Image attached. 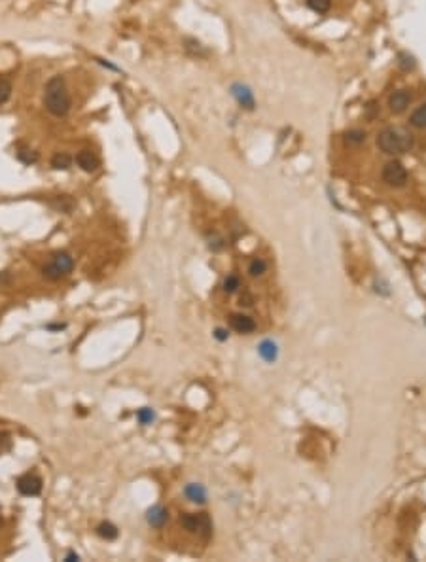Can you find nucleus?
I'll list each match as a JSON object with an SVG mask.
<instances>
[{
    "label": "nucleus",
    "mask_w": 426,
    "mask_h": 562,
    "mask_svg": "<svg viewBox=\"0 0 426 562\" xmlns=\"http://www.w3.org/2000/svg\"><path fill=\"white\" fill-rule=\"evenodd\" d=\"M44 104L57 118H63V116L68 114V110H70V95L67 91V83H65V80L61 76H54L46 83Z\"/></svg>",
    "instance_id": "nucleus-1"
},
{
    "label": "nucleus",
    "mask_w": 426,
    "mask_h": 562,
    "mask_svg": "<svg viewBox=\"0 0 426 562\" xmlns=\"http://www.w3.org/2000/svg\"><path fill=\"white\" fill-rule=\"evenodd\" d=\"M413 144H415V140H413L411 134L398 127H386L377 134V146L386 155L406 154L413 148Z\"/></svg>",
    "instance_id": "nucleus-2"
},
{
    "label": "nucleus",
    "mask_w": 426,
    "mask_h": 562,
    "mask_svg": "<svg viewBox=\"0 0 426 562\" xmlns=\"http://www.w3.org/2000/svg\"><path fill=\"white\" fill-rule=\"evenodd\" d=\"M72 269H74L72 256L68 254V252H57V254L51 256L49 263L44 265L42 273H44V276L49 278V280H59V278H63V276H67V274L72 273Z\"/></svg>",
    "instance_id": "nucleus-3"
},
{
    "label": "nucleus",
    "mask_w": 426,
    "mask_h": 562,
    "mask_svg": "<svg viewBox=\"0 0 426 562\" xmlns=\"http://www.w3.org/2000/svg\"><path fill=\"white\" fill-rule=\"evenodd\" d=\"M180 522L184 528L201 536L203 540H208L212 534V522L206 513H188V515L180 517Z\"/></svg>",
    "instance_id": "nucleus-4"
},
{
    "label": "nucleus",
    "mask_w": 426,
    "mask_h": 562,
    "mask_svg": "<svg viewBox=\"0 0 426 562\" xmlns=\"http://www.w3.org/2000/svg\"><path fill=\"white\" fill-rule=\"evenodd\" d=\"M383 180L392 187H404L407 182V171L400 161H390L383 168Z\"/></svg>",
    "instance_id": "nucleus-5"
},
{
    "label": "nucleus",
    "mask_w": 426,
    "mask_h": 562,
    "mask_svg": "<svg viewBox=\"0 0 426 562\" xmlns=\"http://www.w3.org/2000/svg\"><path fill=\"white\" fill-rule=\"evenodd\" d=\"M17 490L23 496H38L42 492V479L36 473H25L17 479Z\"/></svg>",
    "instance_id": "nucleus-6"
},
{
    "label": "nucleus",
    "mask_w": 426,
    "mask_h": 562,
    "mask_svg": "<svg viewBox=\"0 0 426 562\" xmlns=\"http://www.w3.org/2000/svg\"><path fill=\"white\" fill-rule=\"evenodd\" d=\"M231 95H233L235 101L239 102L243 108H247V110H254L256 101H254L252 91H250L247 86H243V83H233V86H231Z\"/></svg>",
    "instance_id": "nucleus-7"
},
{
    "label": "nucleus",
    "mask_w": 426,
    "mask_h": 562,
    "mask_svg": "<svg viewBox=\"0 0 426 562\" xmlns=\"http://www.w3.org/2000/svg\"><path fill=\"white\" fill-rule=\"evenodd\" d=\"M409 102H411V93L407 89H398L388 97V106L394 114H402L409 106Z\"/></svg>",
    "instance_id": "nucleus-8"
},
{
    "label": "nucleus",
    "mask_w": 426,
    "mask_h": 562,
    "mask_svg": "<svg viewBox=\"0 0 426 562\" xmlns=\"http://www.w3.org/2000/svg\"><path fill=\"white\" fill-rule=\"evenodd\" d=\"M76 163H78V167H80L82 171H86V173H95L100 165L99 157H97L93 152H89V150L78 152V154H76Z\"/></svg>",
    "instance_id": "nucleus-9"
},
{
    "label": "nucleus",
    "mask_w": 426,
    "mask_h": 562,
    "mask_svg": "<svg viewBox=\"0 0 426 562\" xmlns=\"http://www.w3.org/2000/svg\"><path fill=\"white\" fill-rule=\"evenodd\" d=\"M229 324H231V328H233L235 331H239V333H250V331L256 329V322L247 315H231Z\"/></svg>",
    "instance_id": "nucleus-10"
},
{
    "label": "nucleus",
    "mask_w": 426,
    "mask_h": 562,
    "mask_svg": "<svg viewBox=\"0 0 426 562\" xmlns=\"http://www.w3.org/2000/svg\"><path fill=\"white\" fill-rule=\"evenodd\" d=\"M146 519H148V524H150V526L161 528V526L167 522V519H169V513H167V509L163 508V505H153L152 509H148Z\"/></svg>",
    "instance_id": "nucleus-11"
},
{
    "label": "nucleus",
    "mask_w": 426,
    "mask_h": 562,
    "mask_svg": "<svg viewBox=\"0 0 426 562\" xmlns=\"http://www.w3.org/2000/svg\"><path fill=\"white\" fill-rule=\"evenodd\" d=\"M49 207L55 208L57 212L70 214L74 210V207H76V203H74V199L70 195H57V197H54V199L49 201Z\"/></svg>",
    "instance_id": "nucleus-12"
},
{
    "label": "nucleus",
    "mask_w": 426,
    "mask_h": 562,
    "mask_svg": "<svg viewBox=\"0 0 426 562\" xmlns=\"http://www.w3.org/2000/svg\"><path fill=\"white\" fill-rule=\"evenodd\" d=\"M184 494L190 502L195 503H205L206 500V490L203 485H197V483H190L186 489H184Z\"/></svg>",
    "instance_id": "nucleus-13"
},
{
    "label": "nucleus",
    "mask_w": 426,
    "mask_h": 562,
    "mask_svg": "<svg viewBox=\"0 0 426 562\" xmlns=\"http://www.w3.org/2000/svg\"><path fill=\"white\" fill-rule=\"evenodd\" d=\"M51 167L55 171H68V168L72 167V157L65 154V152H59V154H55L51 157Z\"/></svg>",
    "instance_id": "nucleus-14"
},
{
    "label": "nucleus",
    "mask_w": 426,
    "mask_h": 562,
    "mask_svg": "<svg viewBox=\"0 0 426 562\" xmlns=\"http://www.w3.org/2000/svg\"><path fill=\"white\" fill-rule=\"evenodd\" d=\"M409 123L417 129H426V104H420L409 118Z\"/></svg>",
    "instance_id": "nucleus-15"
},
{
    "label": "nucleus",
    "mask_w": 426,
    "mask_h": 562,
    "mask_svg": "<svg viewBox=\"0 0 426 562\" xmlns=\"http://www.w3.org/2000/svg\"><path fill=\"white\" fill-rule=\"evenodd\" d=\"M97 534H99L102 540H116L120 532H118V528L114 526L112 522L107 521V522H100L99 526H97Z\"/></svg>",
    "instance_id": "nucleus-16"
},
{
    "label": "nucleus",
    "mask_w": 426,
    "mask_h": 562,
    "mask_svg": "<svg viewBox=\"0 0 426 562\" xmlns=\"http://www.w3.org/2000/svg\"><path fill=\"white\" fill-rule=\"evenodd\" d=\"M260 354L263 360L275 361L277 360V345L273 341H263L260 345Z\"/></svg>",
    "instance_id": "nucleus-17"
},
{
    "label": "nucleus",
    "mask_w": 426,
    "mask_h": 562,
    "mask_svg": "<svg viewBox=\"0 0 426 562\" xmlns=\"http://www.w3.org/2000/svg\"><path fill=\"white\" fill-rule=\"evenodd\" d=\"M366 140V133L360 131V129H353V131H347L345 134V142L349 146H358L362 142Z\"/></svg>",
    "instance_id": "nucleus-18"
},
{
    "label": "nucleus",
    "mask_w": 426,
    "mask_h": 562,
    "mask_svg": "<svg viewBox=\"0 0 426 562\" xmlns=\"http://www.w3.org/2000/svg\"><path fill=\"white\" fill-rule=\"evenodd\" d=\"M398 65H400V68H402V70H406V72H409V70H413V68L417 67L415 57L409 55L407 51H400L398 53Z\"/></svg>",
    "instance_id": "nucleus-19"
},
{
    "label": "nucleus",
    "mask_w": 426,
    "mask_h": 562,
    "mask_svg": "<svg viewBox=\"0 0 426 562\" xmlns=\"http://www.w3.org/2000/svg\"><path fill=\"white\" fill-rule=\"evenodd\" d=\"M17 159L21 163H25V165H33V163L38 161V154L34 150H29V148H21L19 152H17Z\"/></svg>",
    "instance_id": "nucleus-20"
},
{
    "label": "nucleus",
    "mask_w": 426,
    "mask_h": 562,
    "mask_svg": "<svg viewBox=\"0 0 426 562\" xmlns=\"http://www.w3.org/2000/svg\"><path fill=\"white\" fill-rule=\"evenodd\" d=\"M307 4L311 10H314L316 14H326L330 6H332V0H307Z\"/></svg>",
    "instance_id": "nucleus-21"
},
{
    "label": "nucleus",
    "mask_w": 426,
    "mask_h": 562,
    "mask_svg": "<svg viewBox=\"0 0 426 562\" xmlns=\"http://www.w3.org/2000/svg\"><path fill=\"white\" fill-rule=\"evenodd\" d=\"M186 51L188 53H192V55H199V57H205L206 51L203 49V46H201L197 40H192V38H186Z\"/></svg>",
    "instance_id": "nucleus-22"
},
{
    "label": "nucleus",
    "mask_w": 426,
    "mask_h": 562,
    "mask_svg": "<svg viewBox=\"0 0 426 562\" xmlns=\"http://www.w3.org/2000/svg\"><path fill=\"white\" fill-rule=\"evenodd\" d=\"M265 269H267V263L258 258V260H252L250 267H248V273L252 274V276H260V274L265 273Z\"/></svg>",
    "instance_id": "nucleus-23"
},
{
    "label": "nucleus",
    "mask_w": 426,
    "mask_h": 562,
    "mask_svg": "<svg viewBox=\"0 0 426 562\" xmlns=\"http://www.w3.org/2000/svg\"><path fill=\"white\" fill-rule=\"evenodd\" d=\"M137 418H139L140 424H144V426H146V424H152V420H153V418H155V415H153V411H152V409L142 407V409H140V411H139V413H137Z\"/></svg>",
    "instance_id": "nucleus-24"
},
{
    "label": "nucleus",
    "mask_w": 426,
    "mask_h": 562,
    "mask_svg": "<svg viewBox=\"0 0 426 562\" xmlns=\"http://www.w3.org/2000/svg\"><path fill=\"white\" fill-rule=\"evenodd\" d=\"M10 95H12V83L8 80H0V104H4L10 99Z\"/></svg>",
    "instance_id": "nucleus-25"
},
{
    "label": "nucleus",
    "mask_w": 426,
    "mask_h": 562,
    "mask_svg": "<svg viewBox=\"0 0 426 562\" xmlns=\"http://www.w3.org/2000/svg\"><path fill=\"white\" fill-rule=\"evenodd\" d=\"M12 448V435L8 432H0V455H6Z\"/></svg>",
    "instance_id": "nucleus-26"
},
{
    "label": "nucleus",
    "mask_w": 426,
    "mask_h": 562,
    "mask_svg": "<svg viewBox=\"0 0 426 562\" xmlns=\"http://www.w3.org/2000/svg\"><path fill=\"white\" fill-rule=\"evenodd\" d=\"M239 288V278L235 276V274H231V276H227L226 282H224V290H226L227 294H233L235 290Z\"/></svg>",
    "instance_id": "nucleus-27"
},
{
    "label": "nucleus",
    "mask_w": 426,
    "mask_h": 562,
    "mask_svg": "<svg viewBox=\"0 0 426 562\" xmlns=\"http://www.w3.org/2000/svg\"><path fill=\"white\" fill-rule=\"evenodd\" d=\"M65 328H67V324H47L46 326L47 331H63Z\"/></svg>",
    "instance_id": "nucleus-28"
},
{
    "label": "nucleus",
    "mask_w": 426,
    "mask_h": 562,
    "mask_svg": "<svg viewBox=\"0 0 426 562\" xmlns=\"http://www.w3.org/2000/svg\"><path fill=\"white\" fill-rule=\"evenodd\" d=\"M80 560V555L76 551H68L67 556H65V562H78Z\"/></svg>",
    "instance_id": "nucleus-29"
},
{
    "label": "nucleus",
    "mask_w": 426,
    "mask_h": 562,
    "mask_svg": "<svg viewBox=\"0 0 426 562\" xmlns=\"http://www.w3.org/2000/svg\"><path fill=\"white\" fill-rule=\"evenodd\" d=\"M214 337H216L218 341H226V339H227V331H226V329L218 328L216 331H214Z\"/></svg>",
    "instance_id": "nucleus-30"
},
{
    "label": "nucleus",
    "mask_w": 426,
    "mask_h": 562,
    "mask_svg": "<svg viewBox=\"0 0 426 562\" xmlns=\"http://www.w3.org/2000/svg\"><path fill=\"white\" fill-rule=\"evenodd\" d=\"M367 110H369V120H373V118H375V112H377V104H375V102H369Z\"/></svg>",
    "instance_id": "nucleus-31"
},
{
    "label": "nucleus",
    "mask_w": 426,
    "mask_h": 562,
    "mask_svg": "<svg viewBox=\"0 0 426 562\" xmlns=\"http://www.w3.org/2000/svg\"><path fill=\"white\" fill-rule=\"evenodd\" d=\"M97 61H99V63H100V65H102V67L110 68V70H118V67H114L112 63H107V61H102V59H97Z\"/></svg>",
    "instance_id": "nucleus-32"
},
{
    "label": "nucleus",
    "mask_w": 426,
    "mask_h": 562,
    "mask_svg": "<svg viewBox=\"0 0 426 562\" xmlns=\"http://www.w3.org/2000/svg\"><path fill=\"white\" fill-rule=\"evenodd\" d=\"M4 282H10V274L4 271V273H0V284H4Z\"/></svg>",
    "instance_id": "nucleus-33"
},
{
    "label": "nucleus",
    "mask_w": 426,
    "mask_h": 562,
    "mask_svg": "<svg viewBox=\"0 0 426 562\" xmlns=\"http://www.w3.org/2000/svg\"><path fill=\"white\" fill-rule=\"evenodd\" d=\"M0 526H2V519H0Z\"/></svg>",
    "instance_id": "nucleus-34"
}]
</instances>
